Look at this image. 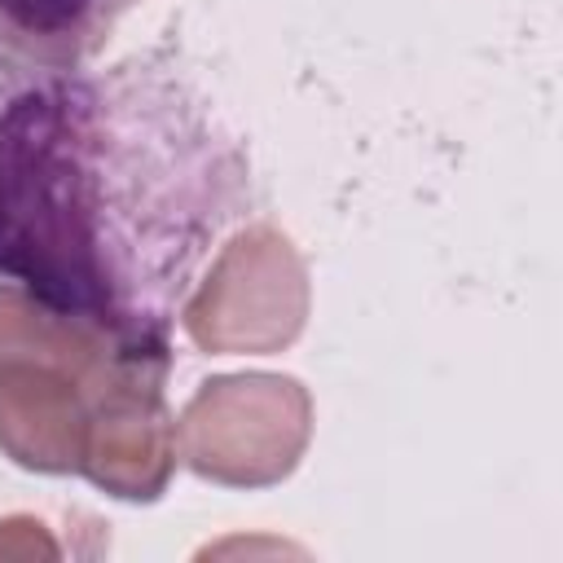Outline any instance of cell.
I'll use <instances>...</instances> for the list:
<instances>
[{"label":"cell","instance_id":"6da1fadb","mask_svg":"<svg viewBox=\"0 0 563 563\" xmlns=\"http://www.w3.org/2000/svg\"><path fill=\"white\" fill-rule=\"evenodd\" d=\"M0 273L31 295L114 321L97 246V194L66 101L18 97L0 119Z\"/></svg>","mask_w":563,"mask_h":563},{"label":"cell","instance_id":"277c9868","mask_svg":"<svg viewBox=\"0 0 563 563\" xmlns=\"http://www.w3.org/2000/svg\"><path fill=\"white\" fill-rule=\"evenodd\" d=\"M163 343L136 339L110 383L88 400L84 475L123 497L154 501L176 466V422L163 405Z\"/></svg>","mask_w":563,"mask_h":563},{"label":"cell","instance_id":"5b68a950","mask_svg":"<svg viewBox=\"0 0 563 563\" xmlns=\"http://www.w3.org/2000/svg\"><path fill=\"white\" fill-rule=\"evenodd\" d=\"M0 449L26 471H79L88 449L84 387L35 361H0Z\"/></svg>","mask_w":563,"mask_h":563},{"label":"cell","instance_id":"7a4b0ae2","mask_svg":"<svg viewBox=\"0 0 563 563\" xmlns=\"http://www.w3.org/2000/svg\"><path fill=\"white\" fill-rule=\"evenodd\" d=\"M312 435V396L286 374L207 378L176 418V453L211 484H282Z\"/></svg>","mask_w":563,"mask_h":563},{"label":"cell","instance_id":"8992f818","mask_svg":"<svg viewBox=\"0 0 563 563\" xmlns=\"http://www.w3.org/2000/svg\"><path fill=\"white\" fill-rule=\"evenodd\" d=\"M132 343L136 334H123L114 321L66 312L31 290L0 286V361L48 365L75 378L88 400L110 383V374L132 352Z\"/></svg>","mask_w":563,"mask_h":563},{"label":"cell","instance_id":"ba28073f","mask_svg":"<svg viewBox=\"0 0 563 563\" xmlns=\"http://www.w3.org/2000/svg\"><path fill=\"white\" fill-rule=\"evenodd\" d=\"M53 559L57 545L48 541L44 523L40 519H26V515H13L0 523V559Z\"/></svg>","mask_w":563,"mask_h":563},{"label":"cell","instance_id":"52a82bcc","mask_svg":"<svg viewBox=\"0 0 563 563\" xmlns=\"http://www.w3.org/2000/svg\"><path fill=\"white\" fill-rule=\"evenodd\" d=\"M92 0H0L4 18L31 35H57L84 18Z\"/></svg>","mask_w":563,"mask_h":563},{"label":"cell","instance_id":"3957f363","mask_svg":"<svg viewBox=\"0 0 563 563\" xmlns=\"http://www.w3.org/2000/svg\"><path fill=\"white\" fill-rule=\"evenodd\" d=\"M308 321V268L286 233L251 224L211 264L185 303V334L211 356H268L299 339Z\"/></svg>","mask_w":563,"mask_h":563}]
</instances>
